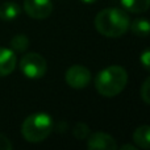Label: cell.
I'll return each mask as SVG.
<instances>
[{"mask_svg": "<svg viewBox=\"0 0 150 150\" xmlns=\"http://www.w3.org/2000/svg\"><path fill=\"white\" fill-rule=\"evenodd\" d=\"M130 25V18L127 11L120 8H105L95 17V28L100 34L109 38L121 37L127 33Z\"/></svg>", "mask_w": 150, "mask_h": 150, "instance_id": "cell-1", "label": "cell"}, {"mask_svg": "<svg viewBox=\"0 0 150 150\" xmlns=\"http://www.w3.org/2000/svg\"><path fill=\"white\" fill-rule=\"evenodd\" d=\"M128 83V74L121 66H109L96 75L95 87L100 95L113 98L119 95Z\"/></svg>", "mask_w": 150, "mask_h": 150, "instance_id": "cell-2", "label": "cell"}, {"mask_svg": "<svg viewBox=\"0 0 150 150\" xmlns=\"http://www.w3.org/2000/svg\"><path fill=\"white\" fill-rule=\"evenodd\" d=\"M53 128H54V124H53L52 117L47 113L38 112V113L30 115L24 120L21 125V133L28 142L37 144L46 140L53 132Z\"/></svg>", "mask_w": 150, "mask_h": 150, "instance_id": "cell-3", "label": "cell"}, {"mask_svg": "<svg viewBox=\"0 0 150 150\" xmlns=\"http://www.w3.org/2000/svg\"><path fill=\"white\" fill-rule=\"evenodd\" d=\"M20 70L29 79H40L46 74L47 63L41 54L28 53L21 58Z\"/></svg>", "mask_w": 150, "mask_h": 150, "instance_id": "cell-4", "label": "cell"}, {"mask_svg": "<svg viewBox=\"0 0 150 150\" xmlns=\"http://www.w3.org/2000/svg\"><path fill=\"white\" fill-rule=\"evenodd\" d=\"M65 79L70 87L75 88V90H83L91 82V71L86 66L74 65L70 69H67Z\"/></svg>", "mask_w": 150, "mask_h": 150, "instance_id": "cell-5", "label": "cell"}, {"mask_svg": "<svg viewBox=\"0 0 150 150\" xmlns=\"http://www.w3.org/2000/svg\"><path fill=\"white\" fill-rule=\"evenodd\" d=\"M24 11L32 18H46L53 12L52 0H24Z\"/></svg>", "mask_w": 150, "mask_h": 150, "instance_id": "cell-6", "label": "cell"}, {"mask_svg": "<svg viewBox=\"0 0 150 150\" xmlns=\"http://www.w3.org/2000/svg\"><path fill=\"white\" fill-rule=\"evenodd\" d=\"M87 148L90 150H116L117 144L112 136L96 132L87 137Z\"/></svg>", "mask_w": 150, "mask_h": 150, "instance_id": "cell-7", "label": "cell"}, {"mask_svg": "<svg viewBox=\"0 0 150 150\" xmlns=\"http://www.w3.org/2000/svg\"><path fill=\"white\" fill-rule=\"evenodd\" d=\"M16 67V54L13 50L0 47V76H7Z\"/></svg>", "mask_w": 150, "mask_h": 150, "instance_id": "cell-8", "label": "cell"}, {"mask_svg": "<svg viewBox=\"0 0 150 150\" xmlns=\"http://www.w3.org/2000/svg\"><path fill=\"white\" fill-rule=\"evenodd\" d=\"M136 146L141 149H150V125H141L133 133Z\"/></svg>", "mask_w": 150, "mask_h": 150, "instance_id": "cell-9", "label": "cell"}, {"mask_svg": "<svg viewBox=\"0 0 150 150\" xmlns=\"http://www.w3.org/2000/svg\"><path fill=\"white\" fill-rule=\"evenodd\" d=\"M20 7L15 1H4L0 4V18L3 21H12L20 15Z\"/></svg>", "mask_w": 150, "mask_h": 150, "instance_id": "cell-10", "label": "cell"}, {"mask_svg": "<svg viewBox=\"0 0 150 150\" xmlns=\"http://www.w3.org/2000/svg\"><path fill=\"white\" fill-rule=\"evenodd\" d=\"M121 5L127 12L142 13L149 9L150 0H121Z\"/></svg>", "mask_w": 150, "mask_h": 150, "instance_id": "cell-11", "label": "cell"}, {"mask_svg": "<svg viewBox=\"0 0 150 150\" xmlns=\"http://www.w3.org/2000/svg\"><path fill=\"white\" fill-rule=\"evenodd\" d=\"M133 34L138 37H146L150 34V21L146 18H136L129 25Z\"/></svg>", "mask_w": 150, "mask_h": 150, "instance_id": "cell-12", "label": "cell"}, {"mask_svg": "<svg viewBox=\"0 0 150 150\" xmlns=\"http://www.w3.org/2000/svg\"><path fill=\"white\" fill-rule=\"evenodd\" d=\"M29 46V38L25 34H16L12 40H11V47H12L15 52L23 53L28 49Z\"/></svg>", "mask_w": 150, "mask_h": 150, "instance_id": "cell-13", "label": "cell"}, {"mask_svg": "<svg viewBox=\"0 0 150 150\" xmlns=\"http://www.w3.org/2000/svg\"><path fill=\"white\" fill-rule=\"evenodd\" d=\"M73 133L75 138H78V140H87V137L90 136V128L84 122H78L74 127Z\"/></svg>", "mask_w": 150, "mask_h": 150, "instance_id": "cell-14", "label": "cell"}, {"mask_svg": "<svg viewBox=\"0 0 150 150\" xmlns=\"http://www.w3.org/2000/svg\"><path fill=\"white\" fill-rule=\"evenodd\" d=\"M141 98L146 104L150 105V76L146 78L145 82L141 86Z\"/></svg>", "mask_w": 150, "mask_h": 150, "instance_id": "cell-15", "label": "cell"}, {"mask_svg": "<svg viewBox=\"0 0 150 150\" xmlns=\"http://www.w3.org/2000/svg\"><path fill=\"white\" fill-rule=\"evenodd\" d=\"M141 65L144 66V69H146L148 71H150V47L149 49H145L142 53H141Z\"/></svg>", "mask_w": 150, "mask_h": 150, "instance_id": "cell-16", "label": "cell"}, {"mask_svg": "<svg viewBox=\"0 0 150 150\" xmlns=\"http://www.w3.org/2000/svg\"><path fill=\"white\" fill-rule=\"evenodd\" d=\"M12 149V144L11 141L5 137L4 134L0 133V150H11Z\"/></svg>", "mask_w": 150, "mask_h": 150, "instance_id": "cell-17", "label": "cell"}, {"mask_svg": "<svg viewBox=\"0 0 150 150\" xmlns=\"http://www.w3.org/2000/svg\"><path fill=\"white\" fill-rule=\"evenodd\" d=\"M121 149H130V150H136V146L133 145H122Z\"/></svg>", "mask_w": 150, "mask_h": 150, "instance_id": "cell-18", "label": "cell"}, {"mask_svg": "<svg viewBox=\"0 0 150 150\" xmlns=\"http://www.w3.org/2000/svg\"><path fill=\"white\" fill-rule=\"evenodd\" d=\"M82 3H84V4H93V3L96 1V0H80Z\"/></svg>", "mask_w": 150, "mask_h": 150, "instance_id": "cell-19", "label": "cell"}]
</instances>
